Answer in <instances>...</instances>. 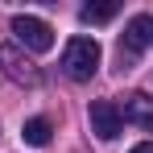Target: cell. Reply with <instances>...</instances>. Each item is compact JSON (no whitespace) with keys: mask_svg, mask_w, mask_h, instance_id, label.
I'll list each match as a JSON object with an SVG mask.
<instances>
[{"mask_svg":"<svg viewBox=\"0 0 153 153\" xmlns=\"http://www.w3.org/2000/svg\"><path fill=\"white\" fill-rule=\"evenodd\" d=\"M100 42L95 37H71L66 50H62V71L75 79V83H87V79L100 71Z\"/></svg>","mask_w":153,"mask_h":153,"instance_id":"1","label":"cell"},{"mask_svg":"<svg viewBox=\"0 0 153 153\" xmlns=\"http://www.w3.org/2000/svg\"><path fill=\"white\" fill-rule=\"evenodd\" d=\"M13 33H17V42L25 46V50H33V54H46V50H54V29L42 21V17H29V13H17L13 17Z\"/></svg>","mask_w":153,"mask_h":153,"instance_id":"2","label":"cell"},{"mask_svg":"<svg viewBox=\"0 0 153 153\" xmlns=\"http://www.w3.org/2000/svg\"><path fill=\"white\" fill-rule=\"evenodd\" d=\"M153 46V17L149 13H137L124 29V42H120V66H132L137 54Z\"/></svg>","mask_w":153,"mask_h":153,"instance_id":"3","label":"cell"},{"mask_svg":"<svg viewBox=\"0 0 153 153\" xmlns=\"http://www.w3.org/2000/svg\"><path fill=\"white\" fill-rule=\"evenodd\" d=\"M0 71L13 79V83H21V87H37L42 83V71H37V62L21 54V46H0Z\"/></svg>","mask_w":153,"mask_h":153,"instance_id":"4","label":"cell"},{"mask_svg":"<svg viewBox=\"0 0 153 153\" xmlns=\"http://www.w3.org/2000/svg\"><path fill=\"white\" fill-rule=\"evenodd\" d=\"M87 120H91V132H95L100 141H116L120 128H124L120 108H116L112 100H95V103H91V112H87Z\"/></svg>","mask_w":153,"mask_h":153,"instance_id":"5","label":"cell"},{"mask_svg":"<svg viewBox=\"0 0 153 153\" xmlns=\"http://www.w3.org/2000/svg\"><path fill=\"white\" fill-rule=\"evenodd\" d=\"M120 120H132V124H141V128H153V100L145 95V91H132V95L124 100Z\"/></svg>","mask_w":153,"mask_h":153,"instance_id":"6","label":"cell"},{"mask_svg":"<svg viewBox=\"0 0 153 153\" xmlns=\"http://www.w3.org/2000/svg\"><path fill=\"white\" fill-rule=\"evenodd\" d=\"M50 132H54V124L46 120V116H33V120H25V128H21V137H25V145H33V149H42V145H50Z\"/></svg>","mask_w":153,"mask_h":153,"instance_id":"7","label":"cell"},{"mask_svg":"<svg viewBox=\"0 0 153 153\" xmlns=\"http://www.w3.org/2000/svg\"><path fill=\"white\" fill-rule=\"evenodd\" d=\"M116 13H120V4H116V0H103V4H83V13H79V17H83L87 25H108Z\"/></svg>","mask_w":153,"mask_h":153,"instance_id":"8","label":"cell"},{"mask_svg":"<svg viewBox=\"0 0 153 153\" xmlns=\"http://www.w3.org/2000/svg\"><path fill=\"white\" fill-rule=\"evenodd\" d=\"M128 153H153V141H141V145H132Z\"/></svg>","mask_w":153,"mask_h":153,"instance_id":"9","label":"cell"}]
</instances>
